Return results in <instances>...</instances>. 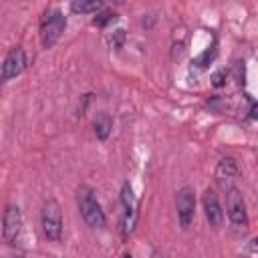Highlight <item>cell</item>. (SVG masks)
Segmentation results:
<instances>
[{
  "instance_id": "1",
  "label": "cell",
  "mask_w": 258,
  "mask_h": 258,
  "mask_svg": "<svg viewBox=\"0 0 258 258\" xmlns=\"http://www.w3.org/2000/svg\"><path fill=\"white\" fill-rule=\"evenodd\" d=\"M77 204H79V212H81V218L85 220V224L89 228H105L107 224V218L101 210V204L95 196V189L89 187V185H81L77 189Z\"/></svg>"
},
{
  "instance_id": "2",
  "label": "cell",
  "mask_w": 258,
  "mask_h": 258,
  "mask_svg": "<svg viewBox=\"0 0 258 258\" xmlns=\"http://www.w3.org/2000/svg\"><path fill=\"white\" fill-rule=\"evenodd\" d=\"M40 226H42V234H44V238L48 242H58L60 240L64 220H62L60 204L54 198H48L42 204V210H40Z\"/></svg>"
},
{
  "instance_id": "3",
  "label": "cell",
  "mask_w": 258,
  "mask_h": 258,
  "mask_svg": "<svg viewBox=\"0 0 258 258\" xmlns=\"http://www.w3.org/2000/svg\"><path fill=\"white\" fill-rule=\"evenodd\" d=\"M67 28V18L58 8H48L40 20V42L44 48H52Z\"/></svg>"
},
{
  "instance_id": "4",
  "label": "cell",
  "mask_w": 258,
  "mask_h": 258,
  "mask_svg": "<svg viewBox=\"0 0 258 258\" xmlns=\"http://www.w3.org/2000/svg\"><path fill=\"white\" fill-rule=\"evenodd\" d=\"M226 212L230 222L236 228H248V210H246V200L238 187H228L226 189Z\"/></svg>"
},
{
  "instance_id": "5",
  "label": "cell",
  "mask_w": 258,
  "mask_h": 258,
  "mask_svg": "<svg viewBox=\"0 0 258 258\" xmlns=\"http://www.w3.org/2000/svg\"><path fill=\"white\" fill-rule=\"evenodd\" d=\"M121 204H123V214H121V232H123V238H127L133 230H135V224H137V200L133 196V189H131V183L125 181L123 187H121Z\"/></svg>"
},
{
  "instance_id": "6",
  "label": "cell",
  "mask_w": 258,
  "mask_h": 258,
  "mask_svg": "<svg viewBox=\"0 0 258 258\" xmlns=\"http://www.w3.org/2000/svg\"><path fill=\"white\" fill-rule=\"evenodd\" d=\"M2 234L10 246H16L22 236V212L18 206L8 204L2 216Z\"/></svg>"
},
{
  "instance_id": "7",
  "label": "cell",
  "mask_w": 258,
  "mask_h": 258,
  "mask_svg": "<svg viewBox=\"0 0 258 258\" xmlns=\"http://www.w3.org/2000/svg\"><path fill=\"white\" fill-rule=\"evenodd\" d=\"M175 210H177V220L183 230H187L194 224L196 218V196L191 187H181L175 196Z\"/></svg>"
},
{
  "instance_id": "8",
  "label": "cell",
  "mask_w": 258,
  "mask_h": 258,
  "mask_svg": "<svg viewBox=\"0 0 258 258\" xmlns=\"http://www.w3.org/2000/svg\"><path fill=\"white\" fill-rule=\"evenodd\" d=\"M26 67V52L22 46H14L8 50V54L4 56L2 64H0V81H10L14 77H18Z\"/></svg>"
},
{
  "instance_id": "9",
  "label": "cell",
  "mask_w": 258,
  "mask_h": 258,
  "mask_svg": "<svg viewBox=\"0 0 258 258\" xmlns=\"http://www.w3.org/2000/svg\"><path fill=\"white\" fill-rule=\"evenodd\" d=\"M202 206H204V214H206V220L210 222L212 228H220L222 226V220H224V210L220 206V200H218V194L208 187L202 196Z\"/></svg>"
},
{
  "instance_id": "10",
  "label": "cell",
  "mask_w": 258,
  "mask_h": 258,
  "mask_svg": "<svg viewBox=\"0 0 258 258\" xmlns=\"http://www.w3.org/2000/svg\"><path fill=\"white\" fill-rule=\"evenodd\" d=\"M236 175H238V163H236V159L234 157H222L218 161V165H216V181H218V185L224 187V189L232 187Z\"/></svg>"
},
{
  "instance_id": "11",
  "label": "cell",
  "mask_w": 258,
  "mask_h": 258,
  "mask_svg": "<svg viewBox=\"0 0 258 258\" xmlns=\"http://www.w3.org/2000/svg\"><path fill=\"white\" fill-rule=\"evenodd\" d=\"M93 127H95V135L101 141H105L111 135V131H113V119H111V115L109 113H99L95 117V121H93Z\"/></svg>"
},
{
  "instance_id": "12",
  "label": "cell",
  "mask_w": 258,
  "mask_h": 258,
  "mask_svg": "<svg viewBox=\"0 0 258 258\" xmlns=\"http://www.w3.org/2000/svg\"><path fill=\"white\" fill-rule=\"evenodd\" d=\"M103 6V0H71V10L77 14H91Z\"/></svg>"
},
{
  "instance_id": "13",
  "label": "cell",
  "mask_w": 258,
  "mask_h": 258,
  "mask_svg": "<svg viewBox=\"0 0 258 258\" xmlns=\"http://www.w3.org/2000/svg\"><path fill=\"white\" fill-rule=\"evenodd\" d=\"M115 18H117V14H115V12H103V14H99L93 22H95L97 26H105L107 22H111V20H115Z\"/></svg>"
},
{
  "instance_id": "14",
  "label": "cell",
  "mask_w": 258,
  "mask_h": 258,
  "mask_svg": "<svg viewBox=\"0 0 258 258\" xmlns=\"http://www.w3.org/2000/svg\"><path fill=\"white\" fill-rule=\"evenodd\" d=\"M224 83H226V71H216L212 75V85L214 87H224Z\"/></svg>"
},
{
  "instance_id": "15",
  "label": "cell",
  "mask_w": 258,
  "mask_h": 258,
  "mask_svg": "<svg viewBox=\"0 0 258 258\" xmlns=\"http://www.w3.org/2000/svg\"><path fill=\"white\" fill-rule=\"evenodd\" d=\"M113 2H123V0H113Z\"/></svg>"
}]
</instances>
